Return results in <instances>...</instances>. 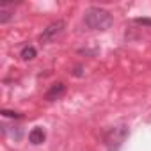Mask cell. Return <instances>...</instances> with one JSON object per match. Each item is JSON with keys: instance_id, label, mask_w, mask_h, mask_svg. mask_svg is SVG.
<instances>
[{"instance_id": "4", "label": "cell", "mask_w": 151, "mask_h": 151, "mask_svg": "<svg viewBox=\"0 0 151 151\" xmlns=\"http://www.w3.org/2000/svg\"><path fill=\"white\" fill-rule=\"evenodd\" d=\"M64 93H66V86H64L62 82H57V84H53V86L48 89V93H46V100H48V101H55V100L62 98Z\"/></svg>"}, {"instance_id": "2", "label": "cell", "mask_w": 151, "mask_h": 151, "mask_svg": "<svg viewBox=\"0 0 151 151\" xmlns=\"http://www.w3.org/2000/svg\"><path fill=\"white\" fill-rule=\"evenodd\" d=\"M128 137V128L124 124L121 126H112L107 130L105 133V146L110 149V151H119V147L123 146V142L126 140Z\"/></svg>"}, {"instance_id": "5", "label": "cell", "mask_w": 151, "mask_h": 151, "mask_svg": "<svg viewBox=\"0 0 151 151\" xmlns=\"http://www.w3.org/2000/svg\"><path fill=\"white\" fill-rule=\"evenodd\" d=\"M45 139H46V133H45V130H43L41 126L32 128V130H30V133H29V142H30V144H34V146H37V144L45 142Z\"/></svg>"}, {"instance_id": "7", "label": "cell", "mask_w": 151, "mask_h": 151, "mask_svg": "<svg viewBox=\"0 0 151 151\" xmlns=\"http://www.w3.org/2000/svg\"><path fill=\"white\" fill-rule=\"evenodd\" d=\"M36 53H37V52H36L34 46H25V48L22 50V59H23V60H32V59L36 57Z\"/></svg>"}, {"instance_id": "6", "label": "cell", "mask_w": 151, "mask_h": 151, "mask_svg": "<svg viewBox=\"0 0 151 151\" xmlns=\"http://www.w3.org/2000/svg\"><path fill=\"white\" fill-rule=\"evenodd\" d=\"M11 18H13V11H11L7 6H2V7H0V23H7Z\"/></svg>"}, {"instance_id": "8", "label": "cell", "mask_w": 151, "mask_h": 151, "mask_svg": "<svg viewBox=\"0 0 151 151\" xmlns=\"http://www.w3.org/2000/svg\"><path fill=\"white\" fill-rule=\"evenodd\" d=\"M2 116H6V117H14V119H20V117H22V114L11 112V110H2Z\"/></svg>"}, {"instance_id": "1", "label": "cell", "mask_w": 151, "mask_h": 151, "mask_svg": "<svg viewBox=\"0 0 151 151\" xmlns=\"http://www.w3.org/2000/svg\"><path fill=\"white\" fill-rule=\"evenodd\" d=\"M84 22L89 29L93 30H107L112 27L114 23V18L110 16L109 11L105 9H100V7H89L86 11V16H84Z\"/></svg>"}, {"instance_id": "3", "label": "cell", "mask_w": 151, "mask_h": 151, "mask_svg": "<svg viewBox=\"0 0 151 151\" xmlns=\"http://www.w3.org/2000/svg\"><path fill=\"white\" fill-rule=\"evenodd\" d=\"M62 29H64V22H60V20H59V22H53L52 25H48V27L43 30V34H41L39 39H41L43 43H50L55 36H59V34L62 32Z\"/></svg>"}]
</instances>
